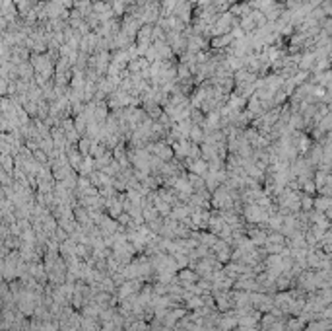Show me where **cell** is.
I'll use <instances>...</instances> for the list:
<instances>
[{
    "mask_svg": "<svg viewBox=\"0 0 332 331\" xmlns=\"http://www.w3.org/2000/svg\"><path fill=\"white\" fill-rule=\"evenodd\" d=\"M148 152L163 162H171L173 154H175V152H173V146H169V142L167 141H156V142H152V144H148Z\"/></svg>",
    "mask_w": 332,
    "mask_h": 331,
    "instance_id": "cell-1",
    "label": "cell"
}]
</instances>
